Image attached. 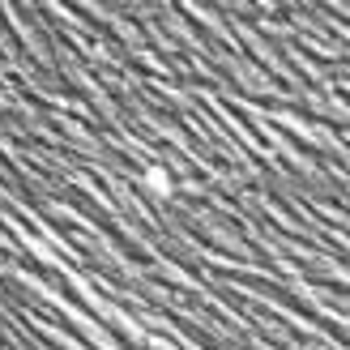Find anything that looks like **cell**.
Listing matches in <instances>:
<instances>
[{
	"label": "cell",
	"mask_w": 350,
	"mask_h": 350,
	"mask_svg": "<svg viewBox=\"0 0 350 350\" xmlns=\"http://www.w3.org/2000/svg\"><path fill=\"white\" fill-rule=\"evenodd\" d=\"M142 180H146V188L154 192V197H167V192H171V175H167L163 167H146Z\"/></svg>",
	"instance_id": "cell-1"
}]
</instances>
